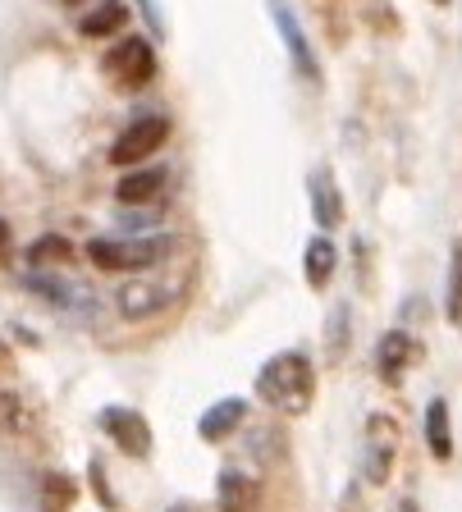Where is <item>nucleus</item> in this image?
<instances>
[{
  "label": "nucleus",
  "instance_id": "nucleus-1",
  "mask_svg": "<svg viewBox=\"0 0 462 512\" xmlns=\"http://www.w3.org/2000/svg\"><path fill=\"white\" fill-rule=\"evenodd\" d=\"M257 394L261 403L280 407V412H307L316 398V371L302 352H280L270 357L257 375Z\"/></svg>",
  "mask_w": 462,
  "mask_h": 512
},
{
  "label": "nucleus",
  "instance_id": "nucleus-2",
  "mask_svg": "<svg viewBox=\"0 0 462 512\" xmlns=\"http://www.w3.org/2000/svg\"><path fill=\"white\" fill-rule=\"evenodd\" d=\"M179 252V238L156 234V238H92L87 243V261L97 270H142L156 266L165 256Z\"/></svg>",
  "mask_w": 462,
  "mask_h": 512
},
{
  "label": "nucleus",
  "instance_id": "nucleus-3",
  "mask_svg": "<svg viewBox=\"0 0 462 512\" xmlns=\"http://www.w3.org/2000/svg\"><path fill=\"white\" fill-rule=\"evenodd\" d=\"M394 453H398V421L385 412H376L366 421V448H362V476L371 485H385L394 471Z\"/></svg>",
  "mask_w": 462,
  "mask_h": 512
},
{
  "label": "nucleus",
  "instance_id": "nucleus-4",
  "mask_svg": "<svg viewBox=\"0 0 462 512\" xmlns=\"http://www.w3.org/2000/svg\"><path fill=\"white\" fill-rule=\"evenodd\" d=\"M165 138H170V119L142 115V119H133V124L115 138V147H110V160H115V165H138V160H147Z\"/></svg>",
  "mask_w": 462,
  "mask_h": 512
},
{
  "label": "nucleus",
  "instance_id": "nucleus-5",
  "mask_svg": "<svg viewBox=\"0 0 462 512\" xmlns=\"http://www.w3.org/2000/svg\"><path fill=\"white\" fill-rule=\"evenodd\" d=\"M106 74L115 78L119 87H142L156 74V55H151V42L142 37H124L115 51L106 55Z\"/></svg>",
  "mask_w": 462,
  "mask_h": 512
},
{
  "label": "nucleus",
  "instance_id": "nucleus-6",
  "mask_svg": "<svg viewBox=\"0 0 462 512\" xmlns=\"http://www.w3.org/2000/svg\"><path fill=\"white\" fill-rule=\"evenodd\" d=\"M101 430H106L129 458H147L151 453V426H147V416L133 412V407H101Z\"/></svg>",
  "mask_w": 462,
  "mask_h": 512
},
{
  "label": "nucleus",
  "instance_id": "nucleus-7",
  "mask_svg": "<svg viewBox=\"0 0 462 512\" xmlns=\"http://www.w3.org/2000/svg\"><path fill=\"white\" fill-rule=\"evenodd\" d=\"M28 288H33V293H42V298L51 302V307H60L65 316L97 320V298H92V288L65 284V279H55V275H28Z\"/></svg>",
  "mask_w": 462,
  "mask_h": 512
},
{
  "label": "nucleus",
  "instance_id": "nucleus-8",
  "mask_svg": "<svg viewBox=\"0 0 462 512\" xmlns=\"http://www.w3.org/2000/svg\"><path fill=\"white\" fill-rule=\"evenodd\" d=\"M270 19H275V28H280L284 46H289L293 69H298L307 83H321V64H316V55H312V42H307V32H302V23L293 19V10L284 5V0H270Z\"/></svg>",
  "mask_w": 462,
  "mask_h": 512
},
{
  "label": "nucleus",
  "instance_id": "nucleus-9",
  "mask_svg": "<svg viewBox=\"0 0 462 512\" xmlns=\"http://www.w3.org/2000/svg\"><path fill=\"white\" fill-rule=\"evenodd\" d=\"M257 480L243 476V471H220V480H215V508L220 512H257Z\"/></svg>",
  "mask_w": 462,
  "mask_h": 512
},
{
  "label": "nucleus",
  "instance_id": "nucleus-10",
  "mask_svg": "<svg viewBox=\"0 0 462 512\" xmlns=\"http://www.w3.org/2000/svg\"><path fill=\"white\" fill-rule=\"evenodd\" d=\"M170 302H174V288H165V284H124L119 288V311L129 320H147L161 307H170Z\"/></svg>",
  "mask_w": 462,
  "mask_h": 512
},
{
  "label": "nucleus",
  "instance_id": "nucleus-11",
  "mask_svg": "<svg viewBox=\"0 0 462 512\" xmlns=\"http://www.w3.org/2000/svg\"><path fill=\"white\" fill-rule=\"evenodd\" d=\"M243 416H248V403H243V398H225V403H215L211 412L197 421V430H202L206 444H220V439H229L243 426Z\"/></svg>",
  "mask_w": 462,
  "mask_h": 512
},
{
  "label": "nucleus",
  "instance_id": "nucleus-12",
  "mask_svg": "<svg viewBox=\"0 0 462 512\" xmlns=\"http://www.w3.org/2000/svg\"><path fill=\"white\" fill-rule=\"evenodd\" d=\"M312 215L321 229H334L344 220V197H339V188H334V179L325 170L312 174Z\"/></svg>",
  "mask_w": 462,
  "mask_h": 512
},
{
  "label": "nucleus",
  "instance_id": "nucleus-13",
  "mask_svg": "<svg viewBox=\"0 0 462 512\" xmlns=\"http://www.w3.org/2000/svg\"><path fill=\"white\" fill-rule=\"evenodd\" d=\"M124 23H129V5H124V0H101L97 10H87L83 19H78V32H83V37H115Z\"/></svg>",
  "mask_w": 462,
  "mask_h": 512
},
{
  "label": "nucleus",
  "instance_id": "nucleus-14",
  "mask_svg": "<svg viewBox=\"0 0 462 512\" xmlns=\"http://www.w3.org/2000/svg\"><path fill=\"white\" fill-rule=\"evenodd\" d=\"M426 448H430V458H440V462L453 458V426H449V403L444 398H435L426 407Z\"/></svg>",
  "mask_w": 462,
  "mask_h": 512
},
{
  "label": "nucleus",
  "instance_id": "nucleus-15",
  "mask_svg": "<svg viewBox=\"0 0 462 512\" xmlns=\"http://www.w3.org/2000/svg\"><path fill=\"white\" fill-rule=\"evenodd\" d=\"M408 362H412V339L403 330H389L385 339H380V348H376V366H380V375H385L389 384L398 380V375L408 371Z\"/></svg>",
  "mask_w": 462,
  "mask_h": 512
},
{
  "label": "nucleus",
  "instance_id": "nucleus-16",
  "mask_svg": "<svg viewBox=\"0 0 462 512\" xmlns=\"http://www.w3.org/2000/svg\"><path fill=\"white\" fill-rule=\"evenodd\" d=\"M334 266H339V252H334L330 238H312L307 243V284L312 288H325L334 275Z\"/></svg>",
  "mask_w": 462,
  "mask_h": 512
},
{
  "label": "nucleus",
  "instance_id": "nucleus-17",
  "mask_svg": "<svg viewBox=\"0 0 462 512\" xmlns=\"http://www.w3.org/2000/svg\"><path fill=\"white\" fill-rule=\"evenodd\" d=\"M161 183H165L161 170H138V174H129V179H119L115 197L124 206H138V202H151V197L161 192Z\"/></svg>",
  "mask_w": 462,
  "mask_h": 512
},
{
  "label": "nucleus",
  "instance_id": "nucleus-18",
  "mask_svg": "<svg viewBox=\"0 0 462 512\" xmlns=\"http://www.w3.org/2000/svg\"><path fill=\"white\" fill-rule=\"evenodd\" d=\"M69 256H74V243L60 234H42L33 247H28V261H33V266H60Z\"/></svg>",
  "mask_w": 462,
  "mask_h": 512
},
{
  "label": "nucleus",
  "instance_id": "nucleus-19",
  "mask_svg": "<svg viewBox=\"0 0 462 512\" xmlns=\"http://www.w3.org/2000/svg\"><path fill=\"white\" fill-rule=\"evenodd\" d=\"M74 480L60 476V471H51V476L42 480V508L46 512H69V503H74Z\"/></svg>",
  "mask_w": 462,
  "mask_h": 512
},
{
  "label": "nucleus",
  "instance_id": "nucleus-20",
  "mask_svg": "<svg viewBox=\"0 0 462 512\" xmlns=\"http://www.w3.org/2000/svg\"><path fill=\"white\" fill-rule=\"evenodd\" d=\"M444 311H449L453 325H462V243L453 247V261H449V284H444Z\"/></svg>",
  "mask_w": 462,
  "mask_h": 512
},
{
  "label": "nucleus",
  "instance_id": "nucleus-21",
  "mask_svg": "<svg viewBox=\"0 0 462 512\" xmlns=\"http://www.w3.org/2000/svg\"><path fill=\"white\" fill-rule=\"evenodd\" d=\"M325 348H330L334 362H344V352H348V302H339V307L330 311V334H325Z\"/></svg>",
  "mask_w": 462,
  "mask_h": 512
},
{
  "label": "nucleus",
  "instance_id": "nucleus-22",
  "mask_svg": "<svg viewBox=\"0 0 462 512\" xmlns=\"http://www.w3.org/2000/svg\"><path fill=\"white\" fill-rule=\"evenodd\" d=\"M92 490H97V499L106 503V508H119L115 494H110V485H106V476H101V462H92Z\"/></svg>",
  "mask_w": 462,
  "mask_h": 512
},
{
  "label": "nucleus",
  "instance_id": "nucleus-23",
  "mask_svg": "<svg viewBox=\"0 0 462 512\" xmlns=\"http://www.w3.org/2000/svg\"><path fill=\"white\" fill-rule=\"evenodd\" d=\"M394 512H421V503H417V499H398Z\"/></svg>",
  "mask_w": 462,
  "mask_h": 512
},
{
  "label": "nucleus",
  "instance_id": "nucleus-24",
  "mask_svg": "<svg viewBox=\"0 0 462 512\" xmlns=\"http://www.w3.org/2000/svg\"><path fill=\"white\" fill-rule=\"evenodd\" d=\"M5 247H10V224L0 220V256H5Z\"/></svg>",
  "mask_w": 462,
  "mask_h": 512
},
{
  "label": "nucleus",
  "instance_id": "nucleus-25",
  "mask_svg": "<svg viewBox=\"0 0 462 512\" xmlns=\"http://www.w3.org/2000/svg\"><path fill=\"white\" fill-rule=\"evenodd\" d=\"M170 512H193V508H183V503H174V508Z\"/></svg>",
  "mask_w": 462,
  "mask_h": 512
},
{
  "label": "nucleus",
  "instance_id": "nucleus-26",
  "mask_svg": "<svg viewBox=\"0 0 462 512\" xmlns=\"http://www.w3.org/2000/svg\"><path fill=\"white\" fill-rule=\"evenodd\" d=\"M60 5H78V0H60Z\"/></svg>",
  "mask_w": 462,
  "mask_h": 512
},
{
  "label": "nucleus",
  "instance_id": "nucleus-27",
  "mask_svg": "<svg viewBox=\"0 0 462 512\" xmlns=\"http://www.w3.org/2000/svg\"><path fill=\"white\" fill-rule=\"evenodd\" d=\"M435 5H444V0H435Z\"/></svg>",
  "mask_w": 462,
  "mask_h": 512
}]
</instances>
